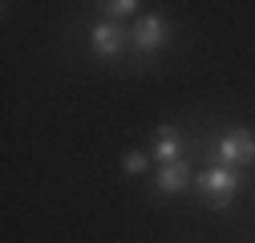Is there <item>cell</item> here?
<instances>
[{
    "mask_svg": "<svg viewBox=\"0 0 255 243\" xmlns=\"http://www.w3.org/2000/svg\"><path fill=\"white\" fill-rule=\"evenodd\" d=\"M195 191L211 211H227L235 195L243 191V170L223 166V162H203V170L195 174Z\"/></svg>",
    "mask_w": 255,
    "mask_h": 243,
    "instance_id": "6da1fadb",
    "label": "cell"
},
{
    "mask_svg": "<svg viewBox=\"0 0 255 243\" xmlns=\"http://www.w3.org/2000/svg\"><path fill=\"white\" fill-rule=\"evenodd\" d=\"M207 162H223V166H251L255 162V130L251 126H227V130H219L215 142L207 146Z\"/></svg>",
    "mask_w": 255,
    "mask_h": 243,
    "instance_id": "7a4b0ae2",
    "label": "cell"
},
{
    "mask_svg": "<svg viewBox=\"0 0 255 243\" xmlns=\"http://www.w3.org/2000/svg\"><path fill=\"white\" fill-rule=\"evenodd\" d=\"M166 45H170V16L166 12H146V16L134 20V28H130V53L138 61H154Z\"/></svg>",
    "mask_w": 255,
    "mask_h": 243,
    "instance_id": "3957f363",
    "label": "cell"
},
{
    "mask_svg": "<svg viewBox=\"0 0 255 243\" xmlns=\"http://www.w3.org/2000/svg\"><path fill=\"white\" fill-rule=\"evenodd\" d=\"M85 41H89V53L98 61H118L130 53V28L118 20H98V24H89Z\"/></svg>",
    "mask_w": 255,
    "mask_h": 243,
    "instance_id": "277c9868",
    "label": "cell"
},
{
    "mask_svg": "<svg viewBox=\"0 0 255 243\" xmlns=\"http://www.w3.org/2000/svg\"><path fill=\"white\" fill-rule=\"evenodd\" d=\"M146 150H150L154 166H170V162H178V158L190 154V146H186V130L178 126V122H162V126H154Z\"/></svg>",
    "mask_w": 255,
    "mask_h": 243,
    "instance_id": "5b68a950",
    "label": "cell"
},
{
    "mask_svg": "<svg viewBox=\"0 0 255 243\" xmlns=\"http://www.w3.org/2000/svg\"><path fill=\"white\" fill-rule=\"evenodd\" d=\"M195 154H186V158H178V162H170V166H154V182H150V195H182L190 182H195Z\"/></svg>",
    "mask_w": 255,
    "mask_h": 243,
    "instance_id": "8992f818",
    "label": "cell"
},
{
    "mask_svg": "<svg viewBox=\"0 0 255 243\" xmlns=\"http://www.w3.org/2000/svg\"><path fill=\"white\" fill-rule=\"evenodd\" d=\"M93 8H98L102 12V20H118V24H126V20H130V16H138V0H102V4H93Z\"/></svg>",
    "mask_w": 255,
    "mask_h": 243,
    "instance_id": "52a82bcc",
    "label": "cell"
},
{
    "mask_svg": "<svg viewBox=\"0 0 255 243\" xmlns=\"http://www.w3.org/2000/svg\"><path fill=\"white\" fill-rule=\"evenodd\" d=\"M146 170H154V158H150V150H146V146H138V150H126V154H122V174L142 178Z\"/></svg>",
    "mask_w": 255,
    "mask_h": 243,
    "instance_id": "ba28073f",
    "label": "cell"
}]
</instances>
